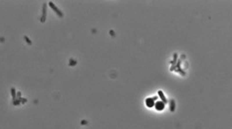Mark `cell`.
Returning <instances> with one entry per match:
<instances>
[{"instance_id": "1", "label": "cell", "mask_w": 232, "mask_h": 129, "mask_svg": "<svg viewBox=\"0 0 232 129\" xmlns=\"http://www.w3.org/2000/svg\"><path fill=\"white\" fill-rule=\"evenodd\" d=\"M154 107L157 110H159V111H161V110L164 109V107H166V103L162 102V101H157V102L154 103Z\"/></svg>"}, {"instance_id": "2", "label": "cell", "mask_w": 232, "mask_h": 129, "mask_svg": "<svg viewBox=\"0 0 232 129\" xmlns=\"http://www.w3.org/2000/svg\"><path fill=\"white\" fill-rule=\"evenodd\" d=\"M49 6L53 9V10L55 11V13H56L57 15H59V16H60V17H63V16H64V15H63V13H62L61 11H60L59 9H58V8L56 7V6H55V4L53 3V2H49Z\"/></svg>"}, {"instance_id": "3", "label": "cell", "mask_w": 232, "mask_h": 129, "mask_svg": "<svg viewBox=\"0 0 232 129\" xmlns=\"http://www.w3.org/2000/svg\"><path fill=\"white\" fill-rule=\"evenodd\" d=\"M154 97H148L145 99V104H147L148 107L152 108L154 106Z\"/></svg>"}, {"instance_id": "4", "label": "cell", "mask_w": 232, "mask_h": 129, "mask_svg": "<svg viewBox=\"0 0 232 129\" xmlns=\"http://www.w3.org/2000/svg\"><path fill=\"white\" fill-rule=\"evenodd\" d=\"M157 94H159V98H161V99L162 102H164V103H166V102H168V99H166V95H164L163 93H162V91H159V93H157Z\"/></svg>"}, {"instance_id": "5", "label": "cell", "mask_w": 232, "mask_h": 129, "mask_svg": "<svg viewBox=\"0 0 232 129\" xmlns=\"http://www.w3.org/2000/svg\"><path fill=\"white\" fill-rule=\"evenodd\" d=\"M46 4L43 5V13H42V17H41V22H45L46 20Z\"/></svg>"}, {"instance_id": "6", "label": "cell", "mask_w": 232, "mask_h": 129, "mask_svg": "<svg viewBox=\"0 0 232 129\" xmlns=\"http://www.w3.org/2000/svg\"><path fill=\"white\" fill-rule=\"evenodd\" d=\"M170 102H171V108H170V110H171V111H173V110H175V100H173V99L171 100Z\"/></svg>"}, {"instance_id": "7", "label": "cell", "mask_w": 232, "mask_h": 129, "mask_svg": "<svg viewBox=\"0 0 232 129\" xmlns=\"http://www.w3.org/2000/svg\"><path fill=\"white\" fill-rule=\"evenodd\" d=\"M11 93H12V97H13V99L15 100V99H16V94H15V89H13V87H12V89H11Z\"/></svg>"}]
</instances>
